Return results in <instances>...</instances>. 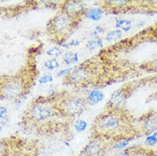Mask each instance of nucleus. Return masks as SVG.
I'll list each match as a JSON object with an SVG mask.
<instances>
[{"label": "nucleus", "mask_w": 157, "mask_h": 156, "mask_svg": "<svg viewBox=\"0 0 157 156\" xmlns=\"http://www.w3.org/2000/svg\"><path fill=\"white\" fill-rule=\"evenodd\" d=\"M133 1L129 0H103L98 2V6L108 14H120L129 10L133 5Z\"/></svg>", "instance_id": "obj_8"}, {"label": "nucleus", "mask_w": 157, "mask_h": 156, "mask_svg": "<svg viewBox=\"0 0 157 156\" xmlns=\"http://www.w3.org/2000/svg\"><path fill=\"white\" fill-rule=\"evenodd\" d=\"M104 28H102V26H97V27H95L94 29L92 30L91 32V36L93 37V38H98V37H100V35L104 32Z\"/></svg>", "instance_id": "obj_26"}, {"label": "nucleus", "mask_w": 157, "mask_h": 156, "mask_svg": "<svg viewBox=\"0 0 157 156\" xmlns=\"http://www.w3.org/2000/svg\"><path fill=\"white\" fill-rule=\"evenodd\" d=\"M10 121V117L8 115V110L5 107L0 106V124L2 126L6 125Z\"/></svg>", "instance_id": "obj_21"}, {"label": "nucleus", "mask_w": 157, "mask_h": 156, "mask_svg": "<svg viewBox=\"0 0 157 156\" xmlns=\"http://www.w3.org/2000/svg\"><path fill=\"white\" fill-rule=\"evenodd\" d=\"M140 136L129 112L122 108H109L98 114L90 126V139H102L114 145Z\"/></svg>", "instance_id": "obj_2"}, {"label": "nucleus", "mask_w": 157, "mask_h": 156, "mask_svg": "<svg viewBox=\"0 0 157 156\" xmlns=\"http://www.w3.org/2000/svg\"><path fill=\"white\" fill-rule=\"evenodd\" d=\"M144 67H145L146 69L157 72V60H155L153 62H150L149 63H146L145 65H144Z\"/></svg>", "instance_id": "obj_27"}, {"label": "nucleus", "mask_w": 157, "mask_h": 156, "mask_svg": "<svg viewBox=\"0 0 157 156\" xmlns=\"http://www.w3.org/2000/svg\"><path fill=\"white\" fill-rule=\"evenodd\" d=\"M104 97L105 96L102 91L99 90H93L88 93V95L86 97V100L88 106H95L99 102H101Z\"/></svg>", "instance_id": "obj_12"}, {"label": "nucleus", "mask_w": 157, "mask_h": 156, "mask_svg": "<svg viewBox=\"0 0 157 156\" xmlns=\"http://www.w3.org/2000/svg\"><path fill=\"white\" fill-rule=\"evenodd\" d=\"M102 39L100 37L98 38H92L90 40L87 41V43L86 44V47L90 51H94L98 49H101L102 48Z\"/></svg>", "instance_id": "obj_16"}, {"label": "nucleus", "mask_w": 157, "mask_h": 156, "mask_svg": "<svg viewBox=\"0 0 157 156\" xmlns=\"http://www.w3.org/2000/svg\"><path fill=\"white\" fill-rule=\"evenodd\" d=\"M122 31L120 29H114L111 30L106 34L105 39L107 42H113V41H117L119 39H121Z\"/></svg>", "instance_id": "obj_18"}, {"label": "nucleus", "mask_w": 157, "mask_h": 156, "mask_svg": "<svg viewBox=\"0 0 157 156\" xmlns=\"http://www.w3.org/2000/svg\"><path fill=\"white\" fill-rule=\"evenodd\" d=\"M115 27L116 29H120L124 32H129L132 27V24L130 20L119 18L115 21Z\"/></svg>", "instance_id": "obj_17"}, {"label": "nucleus", "mask_w": 157, "mask_h": 156, "mask_svg": "<svg viewBox=\"0 0 157 156\" xmlns=\"http://www.w3.org/2000/svg\"><path fill=\"white\" fill-rule=\"evenodd\" d=\"M74 127L77 132H83L87 127V123L81 119H77L74 122Z\"/></svg>", "instance_id": "obj_23"}, {"label": "nucleus", "mask_w": 157, "mask_h": 156, "mask_svg": "<svg viewBox=\"0 0 157 156\" xmlns=\"http://www.w3.org/2000/svg\"><path fill=\"white\" fill-rule=\"evenodd\" d=\"M113 66L106 54L101 51L98 55L74 67L70 74L63 78V82L75 89L108 86L114 78Z\"/></svg>", "instance_id": "obj_3"}, {"label": "nucleus", "mask_w": 157, "mask_h": 156, "mask_svg": "<svg viewBox=\"0 0 157 156\" xmlns=\"http://www.w3.org/2000/svg\"><path fill=\"white\" fill-rule=\"evenodd\" d=\"M63 62L67 66L78 63V54L75 51H67L63 55Z\"/></svg>", "instance_id": "obj_15"}, {"label": "nucleus", "mask_w": 157, "mask_h": 156, "mask_svg": "<svg viewBox=\"0 0 157 156\" xmlns=\"http://www.w3.org/2000/svg\"><path fill=\"white\" fill-rule=\"evenodd\" d=\"M144 143L149 148L157 144V131L147 136L145 141H144Z\"/></svg>", "instance_id": "obj_22"}, {"label": "nucleus", "mask_w": 157, "mask_h": 156, "mask_svg": "<svg viewBox=\"0 0 157 156\" xmlns=\"http://www.w3.org/2000/svg\"><path fill=\"white\" fill-rule=\"evenodd\" d=\"M130 156H157V152L150 148H144L140 146L132 147V153Z\"/></svg>", "instance_id": "obj_13"}, {"label": "nucleus", "mask_w": 157, "mask_h": 156, "mask_svg": "<svg viewBox=\"0 0 157 156\" xmlns=\"http://www.w3.org/2000/svg\"><path fill=\"white\" fill-rule=\"evenodd\" d=\"M73 68H74V67H67L66 69H63V70L58 71V73L56 74V76L57 77H62V78H64L65 76H67L68 74H70L71 72L73 71Z\"/></svg>", "instance_id": "obj_28"}, {"label": "nucleus", "mask_w": 157, "mask_h": 156, "mask_svg": "<svg viewBox=\"0 0 157 156\" xmlns=\"http://www.w3.org/2000/svg\"><path fill=\"white\" fill-rule=\"evenodd\" d=\"M80 44V42L77 40V39H73L71 42L69 43H66L63 46H66V47H74V46H78Z\"/></svg>", "instance_id": "obj_30"}, {"label": "nucleus", "mask_w": 157, "mask_h": 156, "mask_svg": "<svg viewBox=\"0 0 157 156\" xmlns=\"http://www.w3.org/2000/svg\"><path fill=\"white\" fill-rule=\"evenodd\" d=\"M133 89L131 86H125L120 87L119 89L111 94L110 97L106 103V108H122L125 105L127 98L132 93Z\"/></svg>", "instance_id": "obj_10"}, {"label": "nucleus", "mask_w": 157, "mask_h": 156, "mask_svg": "<svg viewBox=\"0 0 157 156\" xmlns=\"http://www.w3.org/2000/svg\"><path fill=\"white\" fill-rule=\"evenodd\" d=\"M2 131H3V126H2V125H0V132H1Z\"/></svg>", "instance_id": "obj_31"}, {"label": "nucleus", "mask_w": 157, "mask_h": 156, "mask_svg": "<svg viewBox=\"0 0 157 156\" xmlns=\"http://www.w3.org/2000/svg\"><path fill=\"white\" fill-rule=\"evenodd\" d=\"M39 85H45V84H48V83H51L53 81V77L51 74H45L42 77H40L39 78Z\"/></svg>", "instance_id": "obj_24"}, {"label": "nucleus", "mask_w": 157, "mask_h": 156, "mask_svg": "<svg viewBox=\"0 0 157 156\" xmlns=\"http://www.w3.org/2000/svg\"><path fill=\"white\" fill-rule=\"evenodd\" d=\"M139 134H151L157 131V112L150 111L139 118L137 126Z\"/></svg>", "instance_id": "obj_11"}, {"label": "nucleus", "mask_w": 157, "mask_h": 156, "mask_svg": "<svg viewBox=\"0 0 157 156\" xmlns=\"http://www.w3.org/2000/svg\"><path fill=\"white\" fill-rule=\"evenodd\" d=\"M114 145L113 143L102 139H90L78 156H103Z\"/></svg>", "instance_id": "obj_7"}, {"label": "nucleus", "mask_w": 157, "mask_h": 156, "mask_svg": "<svg viewBox=\"0 0 157 156\" xmlns=\"http://www.w3.org/2000/svg\"><path fill=\"white\" fill-rule=\"evenodd\" d=\"M56 108L61 114L71 121L76 120L86 110V97L67 90L53 92Z\"/></svg>", "instance_id": "obj_6"}, {"label": "nucleus", "mask_w": 157, "mask_h": 156, "mask_svg": "<svg viewBox=\"0 0 157 156\" xmlns=\"http://www.w3.org/2000/svg\"><path fill=\"white\" fill-rule=\"evenodd\" d=\"M132 140H124L121 141V142H120V143H118L115 145L113 146V148L114 149H116V150H121V149H125V148H127V146L129 144V143Z\"/></svg>", "instance_id": "obj_25"}, {"label": "nucleus", "mask_w": 157, "mask_h": 156, "mask_svg": "<svg viewBox=\"0 0 157 156\" xmlns=\"http://www.w3.org/2000/svg\"><path fill=\"white\" fill-rule=\"evenodd\" d=\"M64 54L63 49H61L60 46H53L51 49H49L48 51H46V55L51 56V58H57L58 56H63Z\"/></svg>", "instance_id": "obj_20"}, {"label": "nucleus", "mask_w": 157, "mask_h": 156, "mask_svg": "<svg viewBox=\"0 0 157 156\" xmlns=\"http://www.w3.org/2000/svg\"><path fill=\"white\" fill-rule=\"evenodd\" d=\"M87 10L84 2L78 0H66L59 4V10L65 12L71 16L82 19L86 17Z\"/></svg>", "instance_id": "obj_9"}, {"label": "nucleus", "mask_w": 157, "mask_h": 156, "mask_svg": "<svg viewBox=\"0 0 157 156\" xmlns=\"http://www.w3.org/2000/svg\"><path fill=\"white\" fill-rule=\"evenodd\" d=\"M131 153H132V147H129V148H126L121 151H120L117 154H115L114 156H130Z\"/></svg>", "instance_id": "obj_29"}, {"label": "nucleus", "mask_w": 157, "mask_h": 156, "mask_svg": "<svg viewBox=\"0 0 157 156\" xmlns=\"http://www.w3.org/2000/svg\"><path fill=\"white\" fill-rule=\"evenodd\" d=\"M21 126L42 137H61L70 140L74 121L63 116L56 108L53 93L37 97L22 114Z\"/></svg>", "instance_id": "obj_1"}, {"label": "nucleus", "mask_w": 157, "mask_h": 156, "mask_svg": "<svg viewBox=\"0 0 157 156\" xmlns=\"http://www.w3.org/2000/svg\"><path fill=\"white\" fill-rule=\"evenodd\" d=\"M82 21V18L74 17L58 10L46 25L48 38L56 46H63Z\"/></svg>", "instance_id": "obj_5"}, {"label": "nucleus", "mask_w": 157, "mask_h": 156, "mask_svg": "<svg viewBox=\"0 0 157 156\" xmlns=\"http://www.w3.org/2000/svg\"><path fill=\"white\" fill-rule=\"evenodd\" d=\"M103 10L100 7H93V8L88 9L86 11V17L88 19L91 20L93 21H98L102 19V15H103Z\"/></svg>", "instance_id": "obj_14"}, {"label": "nucleus", "mask_w": 157, "mask_h": 156, "mask_svg": "<svg viewBox=\"0 0 157 156\" xmlns=\"http://www.w3.org/2000/svg\"><path fill=\"white\" fill-rule=\"evenodd\" d=\"M44 66L47 70L52 71L57 69L60 67V63L56 58H50L44 63Z\"/></svg>", "instance_id": "obj_19"}, {"label": "nucleus", "mask_w": 157, "mask_h": 156, "mask_svg": "<svg viewBox=\"0 0 157 156\" xmlns=\"http://www.w3.org/2000/svg\"><path fill=\"white\" fill-rule=\"evenodd\" d=\"M34 61H31L16 75L0 77V98L16 101L28 94L38 76Z\"/></svg>", "instance_id": "obj_4"}]
</instances>
